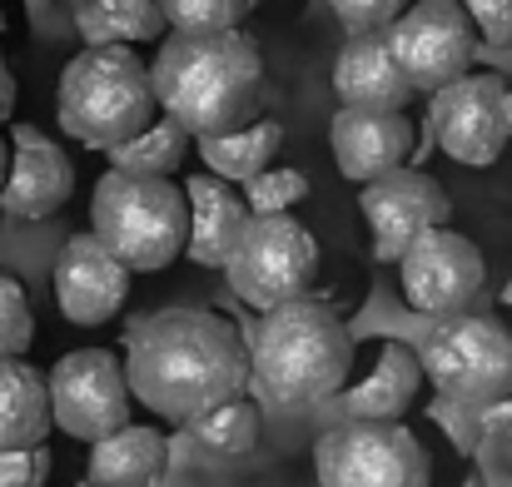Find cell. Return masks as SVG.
Masks as SVG:
<instances>
[{
	"mask_svg": "<svg viewBox=\"0 0 512 487\" xmlns=\"http://www.w3.org/2000/svg\"><path fill=\"white\" fill-rule=\"evenodd\" d=\"M125 378L135 403L189 428L204 413L244 398L254 363L229 319L209 309H160L130 333Z\"/></svg>",
	"mask_w": 512,
	"mask_h": 487,
	"instance_id": "cell-1",
	"label": "cell"
},
{
	"mask_svg": "<svg viewBox=\"0 0 512 487\" xmlns=\"http://www.w3.org/2000/svg\"><path fill=\"white\" fill-rule=\"evenodd\" d=\"M155 100L184 135L214 140L234 135L264 105V55L259 40L244 30L219 35H165L160 55L150 60Z\"/></svg>",
	"mask_w": 512,
	"mask_h": 487,
	"instance_id": "cell-2",
	"label": "cell"
},
{
	"mask_svg": "<svg viewBox=\"0 0 512 487\" xmlns=\"http://www.w3.org/2000/svg\"><path fill=\"white\" fill-rule=\"evenodd\" d=\"M249 363H254V383L274 403L304 408V403H324V398L343 393L348 368H353V338L334 304L304 294V299L264 314L254 348H249Z\"/></svg>",
	"mask_w": 512,
	"mask_h": 487,
	"instance_id": "cell-3",
	"label": "cell"
},
{
	"mask_svg": "<svg viewBox=\"0 0 512 487\" xmlns=\"http://www.w3.org/2000/svg\"><path fill=\"white\" fill-rule=\"evenodd\" d=\"M155 80L130 45L80 50L60 75V125L90 150H120L155 125Z\"/></svg>",
	"mask_w": 512,
	"mask_h": 487,
	"instance_id": "cell-4",
	"label": "cell"
},
{
	"mask_svg": "<svg viewBox=\"0 0 512 487\" xmlns=\"http://www.w3.org/2000/svg\"><path fill=\"white\" fill-rule=\"evenodd\" d=\"M90 234L130 274H155L189 249V194L170 179L110 169L90 194Z\"/></svg>",
	"mask_w": 512,
	"mask_h": 487,
	"instance_id": "cell-5",
	"label": "cell"
},
{
	"mask_svg": "<svg viewBox=\"0 0 512 487\" xmlns=\"http://www.w3.org/2000/svg\"><path fill=\"white\" fill-rule=\"evenodd\" d=\"M418 358H423V378L453 403L493 408L512 398V333L488 314L438 319L428 328Z\"/></svg>",
	"mask_w": 512,
	"mask_h": 487,
	"instance_id": "cell-6",
	"label": "cell"
},
{
	"mask_svg": "<svg viewBox=\"0 0 512 487\" xmlns=\"http://www.w3.org/2000/svg\"><path fill=\"white\" fill-rule=\"evenodd\" d=\"M224 274H229V289L249 309L274 314V309L309 294V284L319 274V244L289 214H254L244 224Z\"/></svg>",
	"mask_w": 512,
	"mask_h": 487,
	"instance_id": "cell-7",
	"label": "cell"
},
{
	"mask_svg": "<svg viewBox=\"0 0 512 487\" xmlns=\"http://www.w3.org/2000/svg\"><path fill=\"white\" fill-rule=\"evenodd\" d=\"M314 478L319 487H428L433 468L403 423L348 418L314 443Z\"/></svg>",
	"mask_w": 512,
	"mask_h": 487,
	"instance_id": "cell-8",
	"label": "cell"
},
{
	"mask_svg": "<svg viewBox=\"0 0 512 487\" xmlns=\"http://www.w3.org/2000/svg\"><path fill=\"white\" fill-rule=\"evenodd\" d=\"M388 50L413 90L438 95L473 75L478 25L468 20L463 0H418L388 25Z\"/></svg>",
	"mask_w": 512,
	"mask_h": 487,
	"instance_id": "cell-9",
	"label": "cell"
},
{
	"mask_svg": "<svg viewBox=\"0 0 512 487\" xmlns=\"http://www.w3.org/2000/svg\"><path fill=\"white\" fill-rule=\"evenodd\" d=\"M50 413L55 428L80 438V443H105L110 433L130 428V378L125 363L110 348H75L65 353L50 373Z\"/></svg>",
	"mask_w": 512,
	"mask_h": 487,
	"instance_id": "cell-10",
	"label": "cell"
},
{
	"mask_svg": "<svg viewBox=\"0 0 512 487\" xmlns=\"http://www.w3.org/2000/svg\"><path fill=\"white\" fill-rule=\"evenodd\" d=\"M428 135L438 140L448 160L468 164V169L498 164L512 140L503 75H463L458 85L438 90L428 105Z\"/></svg>",
	"mask_w": 512,
	"mask_h": 487,
	"instance_id": "cell-11",
	"label": "cell"
},
{
	"mask_svg": "<svg viewBox=\"0 0 512 487\" xmlns=\"http://www.w3.org/2000/svg\"><path fill=\"white\" fill-rule=\"evenodd\" d=\"M398 279H403V299L418 314L433 319H458L468 314V304L483 294L488 284V264L483 249L458 234V229H433L423 234L403 259H398Z\"/></svg>",
	"mask_w": 512,
	"mask_h": 487,
	"instance_id": "cell-12",
	"label": "cell"
},
{
	"mask_svg": "<svg viewBox=\"0 0 512 487\" xmlns=\"http://www.w3.org/2000/svg\"><path fill=\"white\" fill-rule=\"evenodd\" d=\"M358 209H363V219L373 229L378 259L398 264L423 234L448 229L453 199L423 169H393V174H383V179H373V184L358 189Z\"/></svg>",
	"mask_w": 512,
	"mask_h": 487,
	"instance_id": "cell-13",
	"label": "cell"
},
{
	"mask_svg": "<svg viewBox=\"0 0 512 487\" xmlns=\"http://www.w3.org/2000/svg\"><path fill=\"white\" fill-rule=\"evenodd\" d=\"M125 299H130V269L95 234L65 239V249L55 254V304H60V314L80 328H100L125 309Z\"/></svg>",
	"mask_w": 512,
	"mask_h": 487,
	"instance_id": "cell-14",
	"label": "cell"
},
{
	"mask_svg": "<svg viewBox=\"0 0 512 487\" xmlns=\"http://www.w3.org/2000/svg\"><path fill=\"white\" fill-rule=\"evenodd\" d=\"M70 189H75L70 155L55 140H45L40 130L15 125L10 130V179H5L0 209L10 219H45L70 199Z\"/></svg>",
	"mask_w": 512,
	"mask_h": 487,
	"instance_id": "cell-15",
	"label": "cell"
},
{
	"mask_svg": "<svg viewBox=\"0 0 512 487\" xmlns=\"http://www.w3.org/2000/svg\"><path fill=\"white\" fill-rule=\"evenodd\" d=\"M329 145H334V160H339L343 179H353L358 189L403 169V160L413 155V125L408 115H393V110H343L329 125Z\"/></svg>",
	"mask_w": 512,
	"mask_h": 487,
	"instance_id": "cell-16",
	"label": "cell"
},
{
	"mask_svg": "<svg viewBox=\"0 0 512 487\" xmlns=\"http://www.w3.org/2000/svg\"><path fill=\"white\" fill-rule=\"evenodd\" d=\"M334 95L343 100V110H393V115L408 110V100L418 90L398 70V60L388 50V30L348 35V45L334 60Z\"/></svg>",
	"mask_w": 512,
	"mask_h": 487,
	"instance_id": "cell-17",
	"label": "cell"
},
{
	"mask_svg": "<svg viewBox=\"0 0 512 487\" xmlns=\"http://www.w3.org/2000/svg\"><path fill=\"white\" fill-rule=\"evenodd\" d=\"M184 194H189V249L184 254L199 269H224L254 214L244 209L234 184H224L219 174H194L184 184Z\"/></svg>",
	"mask_w": 512,
	"mask_h": 487,
	"instance_id": "cell-18",
	"label": "cell"
},
{
	"mask_svg": "<svg viewBox=\"0 0 512 487\" xmlns=\"http://www.w3.org/2000/svg\"><path fill=\"white\" fill-rule=\"evenodd\" d=\"M418 388H423V358L408 343H393L388 338L378 348L373 373L358 388L343 393V408H348V418H363V423H398L413 408Z\"/></svg>",
	"mask_w": 512,
	"mask_h": 487,
	"instance_id": "cell-19",
	"label": "cell"
},
{
	"mask_svg": "<svg viewBox=\"0 0 512 487\" xmlns=\"http://www.w3.org/2000/svg\"><path fill=\"white\" fill-rule=\"evenodd\" d=\"M50 428H55V413H50L45 373L30 368L25 358H5L0 363V453L45 448Z\"/></svg>",
	"mask_w": 512,
	"mask_h": 487,
	"instance_id": "cell-20",
	"label": "cell"
},
{
	"mask_svg": "<svg viewBox=\"0 0 512 487\" xmlns=\"http://www.w3.org/2000/svg\"><path fill=\"white\" fill-rule=\"evenodd\" d=\"M170 468V443L160 428H120L90 453V487H150Z\"/></svg>",
	"mask_w": 512,
	"mask_h": 487,
	"instance_id": "cell-21",
	"label": "cell"
},
{
	"mask_svg": "<svg viewBox=\"0 0 512 487\" xmlns=\"http://www.w3.org/2000/svg\"><path fill=\"white\" fill-rule=\"evenodd\" d=\"M75 25L85 35V50H110V45H135L165 35L160 0H80Z\"/></svg>",
	"mask_w": 512,
	"mask_h": 487,
	"instance_id": "cell-22",
	"label": "cell"
},
{
	"mask_svg": "<svg viewBox=\"0 0 512 487\" xmlns=\"http://www.w3.org/2000/svg\"><path fill=\"white\" fill-rule=\"evenodd\" d=\"M284 130L274 120H254L234 135H214V140H199V160L209 174H219L224 184L239 179V184H254L259 174H269V160L279 150Z\"/></svg>",
	"mask_w": 512,
	"mask_h": 487,
	"instance_id": "cell-23",
	"label": "cell"
},
{
	"mask_svg": "<svg viewBox=\"0 0 512 487\" xmlns=\"http://www.w3.org/2000/svg\"><path fill=\"white\" fill-rule=\"evenodd\" d=\"M259 428H264V418H259V408L249 398H234V403L204 413L199 423H189L194 443L204 453H214V458H244V453H254Z\"/></svg>",
	"mask_w": 512,
	"mask_h": 487,
	"instance_id": "cell-24",
	"label": "cell"
},
{
	"mask_svg": "<svg viewBox=\"0 0 512 487\" xmlns=\"http://www.w3.org/2000/svg\"><path fill=\"white\" fill-rule=\"evenodd\" d=\"M184 150H189V135H184L174 120H160V125H150L140 140H130V145L110 150V164H115L120 174L165 179V174H174V169L184 164Z\"/></svg>",
	"mask_w": 512,
	"mask_h": 487,
	"instance_id": "cell-25",
	"label": "cell"
},
{
	"mask_svg": "<svg viewBox=\"0 0 512 487\" xmlns=\"http://www.w3.org/2000/svg\"><path fill=\"white\" fill-rule=\"evenodd\" d=\"M249 0H160V15L174 35H219L239 30Z\"/></svg>",
	"mask_w": 512,
	"mask_h": 487,
	"instance_id": "cell-26",
	"label": "cell"
},
{
	"mask_svg": "<svg viewBox=\"0 0 512 487\" xmlns=\"http://www.w3.org/2000/svg\"><path fill=\"white\" fill-rule=\"evenodd\" d=\"M35 338V319H30V304H25V289L0 269V363L5 358H20Z\"/></svg>",
	"mask_w": 512,
	"mask_h": 487,
	"instance_id": "cell-27",
	"label": "cell"
},
{
	"mask_svg": "<svg viewBox=\"0 0 512 487\" xmlns=\"http://www.w3.org/2000/svg\"><path fill=\"white\" fill-rule=\"evenodd\" d=\"M304 194H309V179L299 169H269L249 184L254 214H289V204H299Z\"/></svg>",
	"mask_w": 512,
	"mask_h": 487,
	"instance_id": "cell-28",
	"label": "cell"
},
{
	"mask_svg": "<svg viewBox=\"0 0 512 487\" xmlns=\"http://www.w3.org/2000/svg\"><path fill=\"white\" fill-rule=\"evenodd\" d=\"M329 10L348 25V35H378L403 15V0H329Z\"/></svg>",
	"mask_w": 512,
	"mask_h": 487,
	"instance_id": "cell-29",
	"label": "cell"
},
{
	"mask_svg": "<svg viewBox=\"0 0 512 487\" xmlns=\"http://www.w3.org/2000/svg\"><path fill=\"white\" fill-rule=\"evenodd\" d=\"M463 10L488 45L512 50V0H463Z\"/></svg>",
	"mask_w": 512,
	"mask_h": 487,
	"instance_id": "cell-30",
	"label": "cell"
},
{
	"mask_svg": "<svg viewBox=\"0 0 512 487\" xmlns=\"http://www.w3.org/2000/svg\"><path fill=\"white\" fill-rule=\"evenodd\" d=\"M45 473H50V453L45 448L0 453V487H40Z\"/></svg>",
	"mask_w": 512,
	"mask_h": 487,
	"instance_id": "cell-31",
	"label": "cell"
},
{
	"mask_svg": "<svg viewBox=\"0 0 512 487\" xmlns=\"http://www.w3.org/2000/svg\"><path fill=\"white\" fill-rule=\"evenodd\" d=\"M10 110H15V75H10V65L0 55V125L10 120Z\"/></svg>",
	"mask_w": 512,
	"mask_h": 487,
	"instance_id": "cell-32",
	"label": "cell"
},
{
	"mask_svg": "<svg viewBox=\"0 0 512 487\" xmlns=\"http://www.w3.org/2000/svg\"><path fill=\"white\" fill-rule=\"evenodd\" d=\"M5 179H10V140L0 135V194H5Z\"/></svg>",
	"mask_w": 512,
	"mask_h": 487,
	"instance_id": "cell-33",
	"label": "cell"
},
{
	"mask_svg": "<svg viewBox=\"0 0 512 487\" xmlns=\"http://www.w3.org/2000/svg\"><path fill=\"white\" fill-rule=\"evenodd\" d=\"M508 125H512V90H508Z\"/></svg>",
	"mask_w": 512,
	"mask_h": 487,
	"instance_id": "cell-34",
	"label": "cell"
},
{
	"mask_svg": "<svg viewBox=\"0 0 512 487\" xmlns=\"http://www.w3.org/2000/svg\"><path fill=\"white\" fill-rule=\"evenodd\" d=\"M0 25H5V15H0Z\"/></svg>",
	"mask_w": 512,
	"mask_h": 487,
	"instance_id": "cell-35",
	"label": "cell"
}]
</instances>
